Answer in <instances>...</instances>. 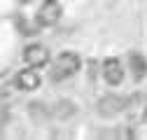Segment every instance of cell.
Segmentation results:
<instances>
[{
	"mask_svg": "<svg viewBox=\"0 0 147 140\" xmlns=\"http://www.w3.org/2000/svg\"><path fill=\"white\" fill-rule=\"evenodd\" d=\"M24 61H26V65H30V68H45L47 63H49V49L45 47V44H28L26 49H24Z\"/></svg>",
	"mask_w": 147,
	"mask_h": 140,
	"instance_id": "4",
	"label": "cell"
},
{
	"mask_svg": "<svg viewBox=\"0 0 147 140\" xmlns=\"http://www.w3.org/2000/svg\"><path fill=\"white\" fill-rule=\"evenodd\" d=\"M126 117H128V124L140 126L147 121V96L145 94H133L131 98L126 100Z\"/></svg>",
	"mask_w": 147,
	"mask_h": 140,
	"instance_id": "2",
	"label": "cell"
},
{
	"mask_svg": "<svg viewBox=\"0 0 147 140\" xmlns=\"http://www.w3.org/2000/svg\"><path fill=\"white\" fill-rule=\"evenodd\" d=\"M80 65H82V59L75 51H63V54H59V59L51 65V79L54 82H63V79L75 75L80 70Z\"/></svg>",
	"mask_w": 147,
	"mask_h": 140,
	"instance_id": "1",
	"label": "cell"
},
{
	"mask_svg": "<svg viewBox=\"0 0 147 140\" xmlns=\"http://www.w3.org/2000/svg\"><path fill=\"white\" fill-rule=\"evenodd\" d=\"M14 84H16V89H21V91H35L40 86V75L35 73V68L28 65V70H21V73L14 77Z\"/></svg>",
	"mask_w": 147,
	"mask_h": 140,
	"instance_id": "7",
	"label": "cell"
},
{
	"mask_svg": "<svg viewBox=\"0 0 147 140\" xmlns=\"http://www.w3.org/2000/svg\"><path fill=\"white\" fill-rule=\"evenodd\" d=\"M103 77H105V82L110 86L121 84V79H124V65H121V61L119 59H105V63H103Z\"/></svg>",
	"mask_w": 147,
	"mask_h": 140,
	"instance_id": "5",
	"label": "cell"
},
{
	"mask_svg": "<svg viewBox=\"0 0 147 140\" xmlns=\"http://www.w3.org/2000/svg\"><path fill=\"white\" fill-rule=\"evenodd\" d=\"M121 110H126V100H124L121 96H115V94L100 98V103H98V112H100L103 117H115V114L121 112Z\"/></svg>",
	"mask_w": 147,
	"mask_h": 140,
	"instance_id": "6",
	"label": "cell"
},
{
	"mask_svg": "<svg viewBox=\"0 0 147 140\" xmlns=\"http://www.w3.org/2000/svg\"><path fill=\"white\" fill-rule=\"evenodd\" d=\"M128 63H131V73H133L136 79H142L147 75V63H145V59L140 54H131L128 56Z\"/></svg>",
	"mask_w": 147,
	"mask_h": 140,
	"instance_id": "8",
	"label": "cell"
},
{
	"mask_svg": "<svg viewBox=\"0 0 147 140\" xmlns=\"http://www.w3.org/2000/svg\"><path fill=\"white\" fill-rule=\"evenodd\" d=\"M61 14H63V7H61L59 0H45V3L40 5V9H38L35 21H38V26H42V28H51V26L59 24Z\"/></svg>",
	"mask_w": 147,
	"mask_h": 140,
	"instance_id": "3",
	"label": "cell"
}]
</instances>
